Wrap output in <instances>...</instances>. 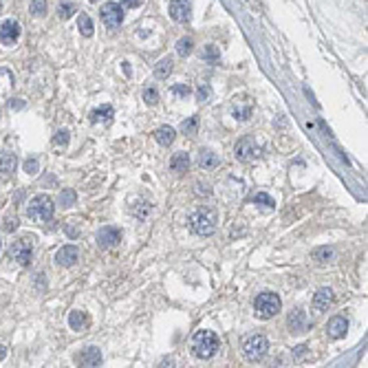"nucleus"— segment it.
Segmentation results:
<instances>
[{
    "label": "nucleus",
    "instance_id": "36",
    "mask_svg": "<svg viewBox=\"0 0 368 368\" xmlns=\"http://www.w3.org/2000/svg\"><path fill=\"white\" fill-rule=\"evenodd\" d=\"M53 143H55V146H66V143H69V132H66V130H60L58 135L53 137Z\"/></svg>",
    "mask_w": 368,
    "mask_h": 368
},
{
    "label": "nucleus",
    "instance_id": "28",
    "mask_svg": "<svg viewBox=\"0 0 368 368\" xmlns=\"http://www.w3.org/2000/svg\"><path fill=\"white\" fill-rule=\"evenodd\" d=\"M197 128H199V119H197V117H190L188 121H183L181 132H183V135H197Z\"/></svg>",
    "mask_w": 368,
    "mask_h": 368
},
{
    "label": "nucleus",
    "instance_id": "9",
    "mask_svg": "<svg viewBox=\"0 0 368 368\" xmlns=\"http://www.w3.org/2000/svg\"><path fill=\"white\" fill-rule=\"evenodd\" d=\"M168 11H170V18L176 22H190V18H192V5H190V0H170Z\"/></svg>",
    "mask_w": 368,
    "mask_h": 368
},
{
    "label": "nucleus",
    "instance_id": "5",
    "mask_svg": "<svg viewBox=\"0 0 368 368\" xmlns=\"http://www.w3.org/2000/svg\"><path fill=\"white\" fill-rule=\"evenodd\" d=\"M267 348H269V342H267L265 335H258V333L252 335V337H247L245 339V344H243L245 355H247V359H252V361L263 357V355L267 353Z\"/></svg>",
    "mask_w": 368,
    "mask_h": 368
},
{
    "label": "nucleus",
    "instance_id": "17",
    "mask_svg": "<svg viewBox=\"0 0 368 368\" xmlns=\"http://www.w3.org/2000/svg\"><path fill=\"white\" fill-rule=\"evenodd\" d=\"M86 324H88V317L84 311H71L69 313V326L73 331H84Z\"/></svg>",
    "mask_w": 368,
    "mask_h": 368
},
{
    "label": "nucleus",
    "instance_id": "1",
    "mask_svg": "<svg viewBox=\"0 0 368 368\" xmlns=\"http://www.w3.org/2000/svg\"><path fill=\"white\" fill-rule=\"evenodd\" d=\"M188 225L197 236H212L216 230V212L210 208H199L190 214Z\"/></svg>",
    "mask_w": 368,
    "mask_h": 368
},
{
    "label": "nucleus",
    "instance_id": "11",
    "mask_svg": "<svg viewBox=\"0 0 368 368\" xmlns=\"http://www.w3.org/2000/svg\"><path fill=\"white\" fill-rule=\"evenodd\" d=\"M119 238H121V232L117 230V227H102V230L97 232V245L99 247H113V245H117L119 243Z\"/></svg>",
    "mask_w": 368,
    "mask_h": 368
},
{
    "label": "nucleus",
    "instance_id": "37",
    "mask_svg": "<svg viewBox=\"0 0 368 368\" xmlns=\"http://www.w3.org/2000/svg\"><path fill=\"white\" fill-rule=\"evenodd\" d=\"M210 86L208 84H201L199 86V91H197V97H199V102H208V97H210Z\"/></svg>",
    "mask_w": 368,
    "mask_h": 368
},
{
    "label": "nucleus",
    "instance_id": "22",
    "mask_svg": "<svg viewBox=\"0 0 368 368\" xmlns=\"http://www.w3.org/2000/svg\"><path fill=\"white\" fill-rule=\"evenodd\" d=\"M170 73H172V60L170 58H163L157 66H154V75L161 77V80H165Z\"/></svg>",
    "mask_w": 368,
    "mask_h": 368
},
{
    "label": "nucleus",
    "instance_id": "29",
    "mask_svg": "<svg viewBox=\"0 0 368 368\" xmlns=\"http://www.w3.org/2000/svg\"><path fill=\"white\" fill-rule=\"evenodd\" d=\"M219 49L214 47V44H210V47H205L203 49V60L205 62H216V60H219Z\"/></svg>",
    "mask_w": 368,
    "mask_h": 368
},
{
    "label": "nucleus",
    "instance_id": "8",
    "mask_svg": "<svg viewBox=\"0 0 368 368\" xmlns=\"http://www.w3.org/2000/svg\"><path fill=\"white\" fill-rule=\"evenodd\" d=\"M260 157V146L256 143L254 137H243L236 143V159L238 161H254Z\"/></svg>",
    "mask_w": 368,
    "mask_h": 368
},
{
    "label": "nucleus",
    "instance_id": "43",
    "mask_svg": "<svg viewBox=\"0 0 368 368\" xmlns=\"http://www.w3.org/2000/svg\"><path fill=\"white\" fill-rule=\"evenodd\" d=\"M0 9H3V0H0Z\"/></svg>",
    "mask_w": 368,
    "mask_h": 368
},
{
    "label": "nucleus",
    "instance_id": "6",
    "mask_svg": "<svg viewBox=\"0 0 368 368\" xmlns=\"http://www.w3.org/2000/svg\"><path fill=\"white\" fill-rule=\"evenodd\" d=\"M99 16H102V22L108 29H117L121 25V20H124V7L117 3H106L99 9Z\"/></svg>",
    "mask_w": 368,
    "mask_h": 368
},
{
    "label": "nucleus",
    "instance_id": "40",
    "mask_svg": "<svg viewBox=\"0 0 368 368\" xmlns=\"http://www.w3.org/2000/svg\"><path fill=\"white\" fill-rule=\"evenodd\" d=\"M252 113L249 108H245V110H236V119H247V115Z\"/></svg>",
    "mask_w": 368,
    "mask_h": 368
},
{
    "label": "nucleus",
    "instance_id": "19",
    "mask_svg": "<svg viewBox=\"0 0 368 368\" xmlns=\"http://www.w3.org/2000/svg\"><path fill=\"white\" fill-rule=\"evenodd\" d=\"M221 163V159L216 157L212 150H201V154H199V165L203 170H212V168H216V165Z\"/></svg>",
    "mask_w": 368,
    "mask_h": 368
},
{
    "label": "nucleus",
    "instance_id": "38",
    "mask_svg": "<svg viewBox=\"0 0 368 368\" xmlns=\"http://www.w3.org/2000/svg\"><path fill=\"white\" fill-rule=\"evenodd\" d=\"M25 170H27V174H36V172H38V161L36 159L25 161Z\"/></svg>",
    "mask_w": 368,
    "mask_h": 368
},
{
    "label": "nucleus",
    "instance_id": "41",
    "mask_svg": "<svg viewBox=\"0 0 368 368\" xmlns=\"http://www.w3.org/2000/svg\"><path fill=\"white\" fill-rule=\"evenodd\" d=\"M16 227H18V225H16V221H14V219H11V221H7V223H5V230H9V232H14V230H16Z\"/></svg>",
    "mask_w": 368,
    "mask_h": 368
},
{
    "label": "nucleus",
    "instance_id": "16",
    "mask_svg": "<svg viewBox=\"0 0 368 368\" xmlns=\"http://www.w3.org/2000/svg\"><path fill=\"white\" fill-rule=\"evenodd\" d=\"M77 359H80L82 366L93 368V366H99V364H102V353H99L97 346H88V348H84L80 355H77Z\"/></svg>",
    "mask_w": 368,
    "mask_h": 368
},
{
    "label": "nucleus",
    "instance_id": "34",
    "mask_svg": "<svg viewBox=\"0 0 368 368\" xmlns=\"http://www.w3.org/2000/svg\"><path fill=\"white\" fill-rule=\"evenodd\" d=\"M150 212H152V205H150V203H141V205H139V208H137V212H135V216H137V219H139V221H146V219H148V214H150Z\"/></svg>",
    "mask_w": 368,
    "mask_h": 368
},
{
    "label": "nucleus",
    "instance_id": "42",
    "mask_svg": "<svg viewBox=\"0 0 368 368\" xmlns=\"http://www.w3.org/2000/svg\"><path fill=\"white\" fill-rule=\"evenodd\" d=\"M3 355H5V346H0V359H3Z\"/></svg>",
    "mask_w": 368,
    "mask_h": 368
},
{
    "label": "nucleus",
    "instance_id": "18",
    "mask_svg": "<svg viewBox=\"0 0 368 368\" xmlns=\"http://www.w3.org/2000/svg\"><path fill=\"white\" fill-rule=\"evenodd\" d=\"M174 137H176V132H174V128H170V126H161L154 130V139H157L161 146H170V143L174 141Z\"/></svg>",
    "mask_w": 368,
    "mask_h": 368
},
{
    "label": "nucleus",
    "instance_id": "33",
    "mask_svg": "<svg viewBox=\"0 0 368 368\" xmlns=\"http://www.w3.org/2000/svg\"><path fill=\"white\" fill-rule=\"evenodd\" d=\"M170 93L174 95V97H179V99H181V97H188V95L192 93V91H190V86H188V84H174V86L170 88Z\"/></svg>",
    "mask_w": 368,
    "mask_h": 368
},
{
    "label": "nucleus",
    "instance_id": "4",
    "mask_svg": "<svg viewBox=\"0 0 368 368\" xmlns=\"http://www.w3.org/2000/svg\"><path fill=\"white\" fill-rule=\"evenodd\" d=\"M280 306H282L280 298H278L276 293H271V291L260 293L258 298L254 300V311H256V315H258L260 320H269V317L278 315Z\"/></svg>",
    "mask_w": 368,
    "mask_h": 368
},
{
    "label": "nucleus",
    "instance_id": "26",
    "mask_svg": "<svg viewBox=\"0 0 368 368\" xmlns=\"http://www.w3.org/2000/svg\"><path fill=\"white\" fill-rule=\"evenodd\" d=\"M192 49H194L192 38H181V40L176 42V53H179L181 58H186V55L192 53Z\"/></svg>",
    "mask_w": 368,
    "mask_h": 368
},
{
    "label": "nucleus",
    "instance_id": "31",
    "mask_svg": "<svg viewBox=\"0 0 368 368\" xmlns=\"http://www.w3.org/2000/svg\"><path fill=\"white\" fill-rule=\"evenodd\" d=\"M31 14L33 16H44V14H47V0H33V3H31Z\"/></svg>",
    "mask_w": 368,
    "mask_h": 368
},
{
    "label": "nucleus",
    "instance_id": "27",
    "mask_svg": "<svg viewBox=\"0 0 368 368\" xmlns=\"http://www.w3.org/2000/svg\"><path fill=\"white\" fill-rule=\"evenodd\" d=\"M77 11V7L73 3H71V0H62V3H60V18H71V16H73Z\"/></svg>",
    "mask_w": 368,
    "mask_h": 368
},
{
    "label": "nucleus",
    "instance_id": "25",
    "mask_svg": "<svg viewBox=\"0 0 368 368\" xmlns=\"http://www.w3.org/2000/svg\"><path fill=\"white\" fill-rule=\"evenodd\" d=\"M77 27H80V31L84 33L86 38L93 36V20L88 18L86 14H80V18H77Z\"/></svg>",
    "mask_w": 368,
    "mask_h": 368
},
{
    "label": "nucleus",
    "instance_id": "15",
    "mask_svg": "<svg viewBox=\"0 0 368 368\" xmlns=\"http://www.w3.org/2000/svg\"><path fill=\"white\" fill-rule=\"evenodd\" d=\"M287 324L291 333H302L306 328V311L304 309H293L287 317Z\"/></svg>",
    "mask_w": 368,
    "mask_h": 368
},
{
    "label": "nucleus",
    "instance_id": "35",
    "mask_svg": "<svg viewBox=\"0 0 368 368\" xmlns=\"http://www.w3.org/2000/svg\"><path fill=\"white\" fill-rule=\"evenodd\" d=\"M143 99H146V104L154 106V104L159 102V93L154 91V88H146V91H143Z\"/></svg>",
    "mask_w": 368,
    "mask_h": 368
},
{
    "label": "nucleus",
    "instance_id": "45",
    "mask_svg": "<svg viewBox=\"0 0 368 368\" xmlns=\"http://www.w3.org/2000/svg\"><path fill=\"white\" fill-rule=\"evenodd\" d=\"M0 247H3V241H0Z\"/></svg>",
    "mask_w": 368,
    "mask_h": 368
},
{
    "label": "nucleus",
    "instance_id": "7",
    "mask_svg": "<svg viewBox=\"0 0 368 368\" xmlns=\"http://www.w3.org/2000/svg\"><path fill=\"white\" fill-rule=\"evenodd\" d=\"M31 254H33L31 238H20V241H16L14 245H11V249H9V256L18 265H22V267H27L31 263Z\"/></svg>",
    "mask_w": 368,
    "mask_h": 368
},
{
    "label": "nucleus",
    "instance_id": "30",
    "mask_svg": "<svg viewBox=\"0 0 368 368\" xmlns=\"http://www.w3.org/2000/svg\"><path fill=\"white\" fill-rule=\"evenodd\" d=\"M60 203H62L64 208H71V205L75 203V192H73V190H64V192L60 194Z\"/></svg>",
    "mask_w": 368,
    "mask_h": 368
},
{
    "label": "nucleus",
    "instance_id": "21",
    "mask_svg": "<svg viewBox=\"0 0 368 368\" xmlns=\"http://www.w3.org/2000/svg\"><path fill=\"white\" fill-rule=\"evenodd\" d=\"M170 168L174 172H186L190 168V157L188 152H176L174 157L170 159Z\"/></svg>",
    "mask_w": 368,
    "mask_h": 368
},
{
    "label": "nucleus",
    "instance_id": "12",
    "mask_svg": "<svg viewBox=\"0 0 368 368\" xmlns=\"http://www.w3.org/2000/svg\"><path fill=\"white\" fill-rule=\"evenodd\" d=\"M346 328H348L346 317L335 315V317H331V320H328V324H326V333H328V337L339 339V337L346 335Z\"/></svg>",
    "mask_w": 368,
    "mask_h": 368
},
{
    "label": "nucleus",
    "instance_id": "2",
    "mask_svg": "<svg viewBox=\"0 0 368 368\" xmlns=\"http://www.w3.org/2000/svg\"><path fill=\"white\" fill-rule=\"evenodd\" d=\"M53 201L47 197V194H38V197H33L29 201V205H27V216H29L31 221L36 223H49L53 219Z\"/></svg>",
    "mask_w": 368,
    "mask_h": 368
},
{
    "label": "nucleus",
    "instance_id": "14",
    "mask_svg": "<svg viewBox=\"0 0 368 368\" xmlns=\"http://www.w3.org/2000/svg\"><path fill=\"white\" fill-rule=\"evenodd\" d=\"M77 258H80L77 247H73V245H64V247L58 252V256H55V263L62 265V267H73L77 263Z\"/></svg>",
    "mask_w": 368,
    "mask_h": 368
},
{
    "label": "nucleus",
    "instance_id": "39",
    "mask_svg": "<svg viewBox=\"0 0 368 368\" xmlns=\"http://www.w3.org/2000/svg\"><path fill=\"white\" fill-rule=\"evenodd\" d=\"M139 5V0H121V7H126V9H135Z\"/></svg>",
    "mask_w": 368,
    "mask_h": 368
},
{
    "label": "nucleus",
    "instance_id": "13",
    "mask_svg": "<svg viewBox=\"0 0 368 368\" xmlns=\"http://www.w3.org/2000/svg\"><path fill=\"white\" fill-rule=\"evenodd\" d=\"M333 304V291L328 287H322L317 289V293L313 295V309L317 311V313H324V311H328V306Z\"/></svg>",
    "mask_w": 368,
    "mask_h": 368
},
{
    "label": "nucleus",
    "instance_id": "23",
    "mask_svg": "<svg viewBox=\"0 0 368 368\" xmlns=\"http://www.w3.org/2000/svg\"><path fill=\"white\" fill-rule=\"evenodd\" d=\"M115 113H113V108L110 106H104V108H97V110H93L91 113V119L97 124V121H110V117H113Z\"/></svg>",
    "mask_w": 368,
    "mask_h": 368
},
{
    "label": "nucleus",
    "instance_id": "10",
    "mask_svg": "<svg viewBox=\"0 0 368 368\" xmlns=\"http://www.w3.org/2000/svg\"><path fill=\"white\" fill-rule=\"evenodd\" d=\"M20 38V25L16 20H5L0 25V42L3 44H14Z\"/></svg>",
    "mask_w": 368,
    "mask_h": 368
},
{
    "label": "nucleus",
    "instance_id": "44",
    "mask_svg": "<svg viewBox=\"0 0 368 368\" xmlns=\"http://www.w3.org/2000/svg\"><path fill=\"white\" fill-rule=\"evenodd\" d=\"M91 3H97V0H91Z\"/></svg>",
    "mask_w": 368,
    "mask_h": 368
},
{
    "label": "nucleus",
    "instance_id": "3",
    "mask_svg": "<svg viewBox=\"0 0 368 368\" xmlns=\"http://www.w3.org/2000/svg\"><path fill=\"white\" fill-rule=\"evenodd\" d=\"M192 350L199 359H210L212 355L219 350V337L212 331H199L197 335H194Z\"/></svg>",
    "mask_w": 368,
    "mask_h": 368
},
{
    "label": "nucleus",
    "instance_id": "20",
    "mask_svg": "<svg viewBox=\"0 0 368 368\" xmlns=\"http://www.w3.org/2000/svg\"><path fill=\"white\" fill-rule=\"evenodd\" d=\"M16 168V157L11 152H3L0 154V176H9Z\"/></svg>",
    "mask_w": 368,
    "mask_h": 368
},
{
    "label": "nucleus",
    "instance_id": "24",
    "mask_svg": "<svg viewBox=\"0 0 368 368\" xmlns=\"http://www.w3.org/2000/svg\"><path fill=\"white\" fill-rule=\"evenodd\" d=\"M313 258L317 260V263H331L333 258H335V252H333L331 247H320L313 252Z\"/></svg>",
    "mask_w": 368,
    "mask_h": 368
},
{
    "label": "nucleus",
    "instance_id": "32",
    "mask_svg": "<svg viewBox=\"0 0 368 368\" xmlns=\"http://www.w3.org/2000/svg\"><path fill=\"white\" fill-rule=\"evenodd\" d=\"M254 203H258V205H265V208H274V199L269 197V194H265V192H258L254 197Z\"/></svg>",
    "mask_w": 368,
    "mask_h": 368
}]
</instances>
